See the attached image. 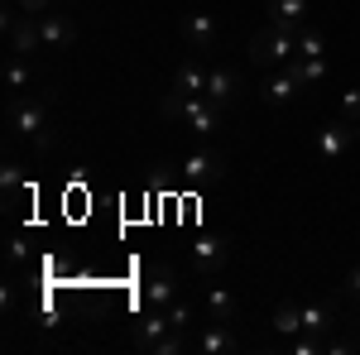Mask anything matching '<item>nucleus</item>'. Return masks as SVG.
Segmentation results:
<instances>
[{"mask_svg":"<svg viewBox=\"0 0 360 355\" xmlns=\"http://www.w3.org/2000/svg\"><path fill=\"white\" fill-rule=\"evenodd\" d=\"M159 115H164V120H178V125H183L193 139H212L217 130H221V106H212L207 96L173 91V86L159 96Z\"/></svg>","mask_w":360,"mask_h":355,"instance_id":"f257e3e1","label":"nucleus"},{"mask_svg":"<svg viewBox=\"0 0 360 355\" xmlns=\"http://www.w3.org/2000/svg\"><path fill=\"white\" fill-rule=\"evenodd\" d=\"M5 120L15 135H25L34 149H53V115H49V101L44 96H5Z\"/></svg>","mask_w":360,"mask_h":355,"instance_id":"f03ea898","label":"nucleus"},{"mask_svg":"<svg viewBox=\"0 0 360 355\" xmlns=\"http://www.w3.org/2000/svg\"><path fill=\"white\" fill-rule=\"evenodd\" d=\"M245 53H250V63H255L259 72H274V67H288V63L298 58V34H288V29L264 25V29H255V34H250Z\"/></svg>","mask_w":360,"mask_h":355,"instance_id":"7ed1b4c3","label":"nucleus"},{"mask_svg":"<svg viewBox=\"0 0 360 355\" xmlns=\"http://www.w3.org/2000/svg\"><path fill=\"white\" fill-rule=\"evenodd\" d=\"M226 178V154L221 149H212V144H197L193 154L183 159V168H178V183L183 188H212V183H221Z\"/></svg>","mask_w":360,"mask_h":355,"instance_id":"20e7f679","label":"nucleus"},{"mask_svg":"<svg viewBox=\"0 0 360 355\" xmlns=\"http://www.w3.org/2000/svg\"><path fill=\"white\" fill-rule=\"evenodd\" d=\"M5 44H10V53H20V58L44 53V29H39V15H25L15 0H10V10H5Z\"/></svg>","mask_w":360,"mask_h":355,"instance_id":"39448f33","label":"nucleus"},{"mask_svg":"<svg viewBox=\"0 0 360 355\" xmlns=\"http://www.w3.org/2000/svg\"><path fill=\"white\" fill-rule=\"evenodd\" d=\"M226 264H231V240L226 235H197L188 245V269L197 278H217Z\"/></svg>","mask_w":360,"mask_h":355,"instance_id":"423d86ee","label":"nucleus"},{"mask_svg":"<svg viewBox=\"0 0 360 355\" xmlns=\"http://www.w3.org/2000/svg\"><path fill=\"white\" fill-rule=\"evenodd\" d=\"M183 293V278L173 264H144V307H168Z\"/></svg>","mask_w":360,"mask_h":355,"instance_id":"0eeeda50","label":"nucleus"},{"mask_svg":"<svg viewBox=\"0 0 360 355\" xmlns=\"http://www.w3.org/2000/svg\"><path fill=\"white\" fill-rule=\"evenodd\" d=\"M255 91H259V101H264L269 110H283V106H293V101L303 96V86H298V77H293L288 67H274V72H264Z\"/></svg>","mask_w":360,"mask_h":355,"instance_id":"6e6552de","label":"nucleus"},{"mask_svg":"<svg viewBox=\"0 0 360 355\" xmlns=\"http://www.w3.org/2000/svg\"><path fill=\"white\" fill-rule=\"evenodd\" d=\"M178 34H183V44H188L193 53H212L217 39H221V34H217V20H212L207 10H188V15L178 20Z\"/></svg>","mask_w":360,"mask_h":355,"instance_id":"1a4fd4ad","label":"nucleus"},{"mask_svg":"<svg viewBox=\"0 0 360 355\" xmlns=\"http://www.w3.org/2000/svg\"><path fill=\"white\" fill-rule=\"evenodd\" d=\"M212 106H221V110H231L236 101H240V72L236 67H226V63H212L207 67V91H202Z\"/></svg>","mask_w":360,"mask_h":355,"instance_id":"9d476101","label":"nucleus"},{"mask_svg":"<svg viewBox=\"0 0 360 355\" xmlns=\"http://www.w3.org/2000/svg\"><path fill=\"white\" fill-rule=\"evenodd\" d=\"M356 139H360V125H351V120L336 115V120H327V125L317 130V144H312V149H317V159H341Z\"/></svg>","mask_w":360,"mask_h":355,"instance_id":"9b49d317","label":"nucleus"},{"mask_svg":"<svg viewBox=\"0 0 360 355\" xmlns=\"http://www.w3.org/2000/svg\"><path fill=\"white\" fill-rule=\"evenodd\" d=\"M193 351L202 355H236L240 351V341H236V331H231V322H197V336H193Z\"/></svg>","mask_w":360,"mask_h":355,"instance_id":"f8f14e48","label":"nucleus"},{"mask_svg":"<svg viewBox=\"0 0 360 355\" xmlns=\"http://www.w3.org/2000/svg\"><path fill=\"white\" fill-rule=\"evenodd\" d=\"M202 317L207 322H236L240 317V302L226 283H202Z\"/></svg>","mask_w":360,"mask_h":355,"instance_id":"ddd939ff","label":"nucleus"},{"mask_svg":"<svg viewBox=\"0 0 360 355\" xmlns=\"http://www.w3.org/2000/svg\"><path fill=\"white\" fill-rule=\"evenodd\" d=\"M39 29H44V49L49 53H68L72 44H77V25H72V15H39Z\"/></svg>","mask_w":360,"mask_h":355,"instance_id":"4468645a","label":"nucleus"},{"mask_svg":"<svg viewBox=\"0 0 360 355\" xmlns=\"http://www.w3.org/2000/svg\"><path fill=\"white\" fill-rule=\"evenodd\" d=\"M168 331H178L173 322H168V312H164V307H149L135 327H130V341H135L139 351H149V346H154L159 336H168Z\"/></svg>","mask_w":360,"mask_h":355,"instance_id":"2eb2a0df","label":"nucleus"},{"mask_svg":"<svg viewBox=\"0 0 360 355\" xmlns=\"http://www.w3.org/2000/svg\"><path fill=\"white\" fill-rule=\"evenodd\" d=\"M173 91H188V96L207 91V63H202V53H188L173 67Z\"/></svg>","mask_w":360,"mask_h":355,"instance_id":"dca6fc26","label":"nucleus"},{"mask_svg":"<svg viewBox=\"0 0 360 355\" xmlns=\"http://www.w3.org/2000/svg\"><path fill=\"white\" fill-rule=\"evenodd\" d=\"M264 15H269V25H274V29L298 34V29L307 25V0H269V5H264Z\"/></svg>","mask_w":360,"mask_h":355,"instance_id":"f3484780","label":"nucleus"},{"mask_svg":"<svg viewBox=\"0 0 360 355\" xmlns=\"http://www.w3.org/2000/svg\"><path fill=\"white\" fill-rule=\"evenodd\" d=\"M34 58H20V53H5V96H25L29 82H34Z\"/></svg>","mask_w":360,"mask_h":355,"instance_id":"a211bd4d","label":"nucleus"},{"mask_svg":"<svg viewBox=\"0 0 360 355\" xmlns=\"http://www.w3.org/2000/svg\"><path fill=\"white\" fill-rule=\"evenodd\" d=\"M298 312H303V331H317V336H327L336 327V307L327 298L317 302H298Z\"/></svg>","mask_w":360,"mask_h":355,"instance_id":"6ab92c4d","label":"nucleus"},{"mask_svg":"<svg viewBox=\"0 0 360 355\" xmlns=\"http://www.w3.org/2000/svg\"><path fill=\"white\" fill-rule=\"evenodd\" d=\"M288 72H293V77H298V86H322L327 82V58H293V63H288Z\"/></svg>","mask_w":360,"mask_h":355,"instance_id":"aec40b11","label":"nucleus"},{"mask_svg":"<svg viewBox=\"0 0 360 355\" xmlns=\"http://www.w3.org/2000/svg\"><path fill=\"white\" fill-rule=\"evenodd\" d=\"M269 327H274L278 336H298V331H303V312H298V302H278L274 317H269Z\"/></svg>","mask_w":360,"mask_h":355,"instance_id":"412c9836","label":"nucleus"},{"mask_svg":"<svg viewBox=\"0 0 360 355\" xmlns=\"http://www.w3.org/2000/svg\"><path fill=\"white\" fill-rule=\"evenodd\" d=\"M164 312H168V322H173L178 331H188V327H197V322H202V317H197V302H188L183 293H178V298L168 302Z\"/></svg>","mask_w":360,"mask_h":355,"instance_id":"4be33fe9","label":"nucleus"},{"mask_svg":"<svg viewBox=\"0 0 360 355\" xmlns=\"http://www.w3.org/2000/svg\"><path fill=\"white\" fill-rule=\"evenodd\" d=\"M298 58H327V34L303 25L298 29Z\"/></svg>","mask_w":360,"mask_h":355,"instance_id":"5701e85b","label":"nucleus"},{"mask_svg":"<svg viewBox=\"0 0 360 355\" xmlns=\"http://www.w3.org/2000/svg\"><path fill=\"white\" fill-rule=\"evenodd\" d=\"M336 298H341V302H351V307L360 312V259L351 264V269H346V278L336 283Z\"/></svg>","mask_w":360,"mask_h":355,"instance_id":"b1692460","label":"nucleus"},{"mask_svg":"<svg viewBox=\"0 0 360 355\" xmlns=\"http://www.w3.org/2000/svg\"><path fill=\"white\" fill-rule=\"evenodd\" d=\"M5 259H10V269H25V264H29V245L20 240V235L5 240Z\"/></svg>","mask_w":360,"mask_h":355,"instance_id":"393cba45","label":"nucleus"},{"mask_svg":"<svg viewBox=\"0 0 360 355\" xmlns=\"http://www.w3.org/2000/svg\"><path fill=\"white\" fill-rule=\"evenodd\" d=\"M341 120H351V125H360V86H351V91H341Z\"/></svg>","mask_w":360,"mask_h":355,"instance_id":"a878e982","label":"nucleus"},{"mask_svg":"<svg viewBox=\"0 0 360 355\" xmlns=\"http://www.w3.org/2000/svg\"><path fill=\"white\" fill-rule=\"evenodd\" d=\"M20 183H25V173H20V164L10 159V164L0 168V188H5V197H15L20 192Z\"/></svg>","mask_w":360,"mask_h":355,"instance_id":"bb28decb","label":"nucleus"},{"mask_svg":"<svg viewBox=\"0 0 360 355\" xmlns=\"http://www.w3.org/2000/svg\"><path fill=\"white\" fill-rule=\"evenodd\" d=\"M15 5H20L25 15H49V10H53V0H15Z\"/></svg>","mask_w":360,"mask_h":355,"instance_id":"cd10ccee","label":"nucleus"},{"mask_svg":"<svg viewBox=\"0 0 360 355\" xmlns=\"http://www.w3.org/2000/svg\"><path fill=\"white\" fill-rule=\"evenodd\" d=\"M356 351H360V331H356Z\"/></svg>","mask_w":360,"mask_h":355,"instance_id":"c85d7f7f","label":"nucleus"}]
</instances>
